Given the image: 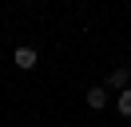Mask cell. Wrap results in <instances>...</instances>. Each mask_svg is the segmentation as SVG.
<instances>
[{
    "mask_svg": "<svg viewBox=\"0 0 131 127\" xmlns=\"http://www.w3.org/2000/svg\"><path fill=\"white\" fill-rule=\"evenodd\" d=\"M12 64H16L20 71H32L36 64H40V52H36V48H28V44H24V48H16V56H12Z\"/></svg>",
    "mask_w": 131,
    "mask_h": 127,
    "instance_id": "1",
    "label": "cell"
},
{
    "mask_svg": "<svg viewBox=\"0 0 131 127\" xmlns=\"http://www.w3.org/2000/svg\"><path fill=\"white\" fill-rule=\"evenodd\" d=\"M127 79H131V68H127V64H119V68H111V76H107L103 87H119V91H123V87H127Z\"/></svg>",
    "mask_w": 131,
    "mask_h": 127,
    "instance_id": "2",
    "label": "cell"
},
{
    "mask_svg": "<svg viewBox=\"0 0 131 127\" xmlns=\"http://www.w3.org/2000/svg\"><path fill=\"white\" fill-rule=\"evenodd\" d=\"M115 107H119V115H127V119H131V87H123V91H119Z\"/></svg>",
    "mask_w": 131,
    "mask_h": 127,
    "instance_id": "4",
    "label": "cell"
},
{
    "mask_svg": "<svg viewBox=\"0 0 131 127\" xmlns=\"http://www.w3.org/2000/svg\"><path fill=\"white\" fill-rule=\"evenodd\" d=\"M103 103H107V87H103V83H95V87H88V107H95V111H99V107H103Z\"/></svg>",
    "mask_w": 131,
    "mask_h": 127,
    "instance_id": "3",
    "label": "cell"
}]
</instances>
